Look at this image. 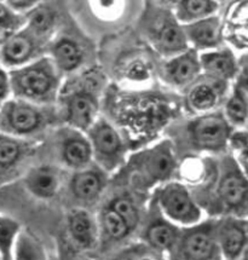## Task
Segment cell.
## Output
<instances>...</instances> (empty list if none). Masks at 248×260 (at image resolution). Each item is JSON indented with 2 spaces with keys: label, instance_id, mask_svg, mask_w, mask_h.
Listing matches in <instances>:
<instances>
[{
  "label": "cell",
  "instance_id": "6da1fadb",
  "mask_svg": "<svg viewBox=\"0 0 248 260\" xmlns=\"http://www.w3.org/2000/svg\"><path fill=\"white\" fill-rule=\"evenodd\" d=\"M9 78L14 96L37 106L55 102L61 87V72L50 57L11 69Z\"/></svg>",
  "mask_w": 248,
  "mask_h": 260
},
{
  "label": "cell",
  "instance_id": "7a4b0ae2",
  "mask_svg": "<svg viewBox=\"0 0 248 260\" xmlns=\"http://www.w3.org/2000/svg\"><path fill=\"white\" fill-rule=\"evenodd\" d=\"M215 198L225 215L248 219V178L233 156L222 161Z\"/></svg>",
  "mask_w": 248,
  "mask_h": 260
},
{
  "label": "cell",
  "instance_id": "3957f363",
  "mask_svg": "<svg viewBox=\"0 0 248 260\" xmlns=\"http://www.w3.org/2000/svg\"><path fill=\"white\" fill-rule=\"evenodd\" d=\"M217 219H209L180 229L170 252L171 260H222L217 242Z\"/></svg>",
  "mask_w": 248,
  "mask_h": 260
},
{
  "label": "cell",
  "instance_id": "277c9868",
  "mask_svg": "<svg viewBox=\"0 0 248 260\" xmlns=\"http://www.w3.org/2000/svg\"><path fill=\"white\" fill-rule=\"evenodd\" d=\"M157 204L161 214L177 226L189 228L202 221V209L183 183L162 185L157 192Z\"/></svg>",
  "mask_w": 248,
  "mask_h": 260
},
{
  "label": "cell",
  "instance_id": "5b68a950",
  "mask_svg": "<svg viewBox=\"0 0 248 260\" xmlns=\"http://www.w3.org/2000/svg\"><path fill=\"white\" fill-rule=\"evenodd\" d=\"M234 128L223 112L206 113L189 122L187 127L190 143L198 150L223 153L229 148V139Z\"/></svg>",
  "mask_w": 248,
  "mask_h": 260
},
{
  "label": "cell",
  "instance_id": "8992f818",
  "mask_svg": "<svg viewBox=\"0 0 248 260\" xmlns=\"http://www.w3.org/2000/svg\"><path fill=\"white\" fill-rule=\"evenodd\" d=\"M47 114L37 104L8 100L0 107V133L22 137L33 135L45 126Z\"/></svg>",
  "mask_w": 248,
  "mask_h": 260
},
{
  "label": "cell",
  "instance_id": "52a82bcc",
  "mask_svg": "<svg viewBox=\"0 0 248 260\" xmlns=\"http://www.w3.org/2000/svg\"><path fill=\"white\" fill-rule=\"evenodd\" d=\"M147 34L162 55L173 57L189 49L183 27L168 11L157 12L149 18Z\"/></svg>",
  "mask_w": 248,
  "mask_h": 260
},
{
  "label": "cell",
  "instance_id": "ba28073f",
  "mask_svg": "<svg viewBox=\"0 0 248 260\" xmlns=\"http://www.w3.org/2000/svg\"><path fill=\"white\" fill-rule=\"evenodd\" d=\"M87 132L92 153L101 166L107 171L117 167L125 154V148L116 129L106 120L98 119Z\"/></svg>",
  "mask_w": 248,
  "mask_h": 260
},
{
  "label": "cell",
  "instance_id": "9c48e42d",
  "mask_svg": "<svg viewBox=\"0 0 248 260\" xmlns=\"http://www.w3.org/2000/svg\"><path fill=\"white\" fill-rule=\"evenodd\" d=\"M217 242L222 259L238 260L248 246V219L224 215L217 219Z\"/></svg>",
  "mask_w": 248,
  "mask_h": 260
},
{
  "label": "cell",
  "instance_id": "30bf717a",
  "mask_svg": "<svg viewBox=\"0 0 248 260\" xmlns=\"http://www.w3.org/2000/svg\"><path fill=\"white\" fill-rule=\"evenodd\" d=\"M229 93L228 82L217 80L211 77L198 78L190 85L187 93V104L195 113L214 112Z\"/></svg>",
  "mask_w": 248,
  "mask_h": 260
},
{
  "label": "cell",
  "instance_id": "8fae6325",
  "mask_svg": "<svg viewBox=\"0 0 248 260\" xmlns=\"http://www.w3.org/2000/svg\"><path fill=\"white\" fill-rule=\"evenodd\" d=\"M40 51V40L27 28L16 31L0 49V62L16 69L33 62Z\"/></svg>",
  "mask_w": 248,
  "mask_h": 260
},
{
  "label": "cell",
  "instance_id": "7c38bea8",
  "mask_svg": "<svg viewBox=\"0 0 248 260\" xmlns=\"http://www.w3.org/2000/svg\"><path fill=\"white\" fill-rule=\"evenodd\" d=\"M66 121L74 129L87 131L96 121L98 102L95 92L79 88L68 94L65 102Z\"/></svg>",
  "mask_w": 248,
  "mask_h": 260
},
{
  "label": "cell",
  "instance_id": "4fadbf2b",
  "mask_svg": "<svg viewBox=\"0 0 248 260\" xmlns=\"http://www.w3.org/2000/svg\"><path fill=\"white\" fill-rule=\"evenodd\" d=\"M136 167L149 183L164 182L173 173L176 162L168 143H162L139 155Z\"/></svg>",
  "mask_w": 248,
  "mask_h": 260
},
{
  "label": "cell",
  "instance_id": "5bb4252c",
  "mask_svg": "<svg viewBox=\"0 0 248 260\" xmlns=\"http://www.w3.org/2000/svg\"><path fill=\"white\" fill-rule=\"evenodd\" d=\"M184 36L188 43H192L196 51H212L222 47L223 29L222 21L217 15L209 16L193 23L183 24Z\"/></svg>",
  "mask_w": 248,
  "mask_h": 260
},
{
  "label": "cell",
  "instance_id": "9a60e30c",
  "mask_svg": "<svg viewBox=\"0 0 248 260\" xmlns=\"http://www.w3.org/2000/svg\"><path fill=\"white\" fill-rule=\"evenodd\" d=\"M164 78L171 85L178 87H185L192 85L201 74L200 53L193 47L185 51L171 57L170 61L165 63Z\"/></svg>",
  "mask_w": 248,
  "mask_h": 260
},
{
  "label": "cell",
  "instance_id": "2e32d148",
  "mask_svg": "<svg viewBox=\"0 0 248 260\" xmlns=\"http://www.w3.org/2000/svg\"><path fill=\"white\" fill-rule=\"evenodd\" d=\"M200 63L205 75L228 84L235 80L240 71V63L236 56L227 47L200 53Z\"/></svg>",
  "mask_w": 248,
  "mask_h": 260
},
{
  "label": "cell",
  "instance_id": "e0dca14e",
  "mask_svg": "<svg viewBox=\"0 0 248 260\" xmlns=\"http://www.w3.org/2000/svg\"><path fill=\"white\" fill-rule=\"evenodd\" d=\"M106 186V176L98 167H86L73 174L69 188L74 198L81 202H94Z\"/></svg>",
  "mask_w": 248,
  "mask_h": 260
},
{
  "label": "cell",
  "instance_id": "ac0fdd59",
  "mask_svg": "<svg viewBox=\"0 0 248 260\" xmlns=\"http://www.w3.org/2000/svg\"><path fill=\"white\" fill-rule=\"evenodd\" d=\"M61 154L63 162L68 167L78 171L88 167L92 157H94L88 139L75 129L66 133V136L63 137Z\"/></svg>",
  "mask_w": 248,
  "mask_h": 260
},
{
  "label": "cell",
  "instance_id": "d6986e66",
  "mask_svg": "<svg viewBox=\"0 0 248 260\" xmlns=\"http://www.w3.org/2000/svg\"><path fill=\"white\" fill-rule=\"evenodd\" d=\"M25 186L36 198L52 199L61 188V174L55 167L47 165L36 167L25 177Z\"/></svg>",
  "mask_w": 248,
  "mask_h": 260
},
{
  "label": "cell",
  "instance_id": "ffe728a7",
  "mask_svg": "<svg viewBox=\"0 0 248 260\" xmlns=\"http://www.w3.org/2000/svg\"><path fill=\"white\" fill-rule=\"evenodd\" d=\"M68 229L72 239L84 249H91L97 243V225L92 215L81 208L73 209L68 214Z\"/></svg>",
  "mask_w": 248,
  "mask_h": 260
},
{
  "label": "cell",
  "instance_id": "44dd1931",
  "mask_svg": "<svg viewBox=\"0 0 248 260\" xmlns=\"http://www.w3.org/2000/svg\"><path fill=\"white\" fill-rule=\"evenodd\" d=\"M180 229L164 215L151 219L144 231V239L151 248L170 253L179 237Z\"/></svg>",
  "mask_w": 248,
  "mask_h": 260
},
{
  "label": "cell",
  "instance_id": "7402d4cb",
  "mask_svg": "<svg viewBox=\"0 0 248 260\" xmlns=\"http://www.w3.org/2000/svg\"><path fill=\"white\" fill-rule=\"evenodd\" d=\"M223 114L234 129L248 127V94L233 85L224 101Z\"/></svg>",
  "mask_w": 248,
  "mask_h": 260
},
{
  "label": "cell",
  "instance_id": "603a6c76",
  "mask_svg": "<svg viewBox=\"0 0 248 260\" xmlns=\"http://www.w3.org/2000/svg\"><path fill=\"white\" fill-rule=\"evenodd\" d=\"M51 59L59 72H72L82 62V51L74 40L62 38L51 47Z\"/></svg>",
  "mask_w": 248,
  "mask_h": 260
},
{
  "label": "cell",
  "instance_id": "cb8c5ba5",
  "mask_svg": "<svg viewBox=\"0 0 248 260\" xmlns=\"http://www.w3.org/2000/svg\"><path fill=\"white\" fill-rule=\"evenodd\" d=\"M218 8V3L211 0H183L177 3L173 15L183 26L209 16H214Z\"/></svg>",
  "mask_w": 248,
  "mask_h": 260
},
{
  "label": "cell",
  "instance_id": "d4e9b609",
  "mask_svg": "<svg viewBox=\"0 0 248 260\" xmlns=\"http://www.w3.org/2000/svg\"><path fill=\"white\" fill-rule=\"evenodd\" d=\"M21 224L14 218L0 214V260H14Z\"/></svg>",
  "mask_w": 248,
  "mask_h": 260
},
{
  "label": "cell",
  "instance_id": "484cf974",
  "mask_svg": "<svg viewBox=\"0 0 248 260\" xmlns=\"http://www.w3.org/2000/svg\"><path fill=\"white\" fill-rule=\"evenodd\" d=\"M55 21V12L46 6L38 5L25 15V28L40 40L50 33Z\"/></svg>",
  "mask_w": 248,
  "mask_h": 260
},
{
  "label": "cell",
  "instance_id": "4316f807",
  "mask_svg": "<svg viewBox=\"0 0 248 260\" xmlns=\"http://www.w3.org/2000/svg\"><path fill=\"white\" fill-rule=\"evenodd\" d=\"M100 221L102 229L112 240L120 241L126 239L132 231L129 228V225L125 223V220L115 211H113L109 206H107L101 212Z\"/></svg>",
  "mask_w": 248,
  "mask_h": 260
},
{
  "label": "cell",
  "instance_id": "83f0119b",
  "mask_svg": "<svg viewBox=\"0 0 248 260\" xmlns=\"http://www.w3.org/2000/svg\"><path fill=\"white\" fill-rule=\"evenodd\" d=\"M14 260H46L43 246L33 235L21 231L15 249Z\"/></svg>",
  "mask_w": 248,
  "mask_h": 260
},
{
  "label": "cell",
  "instance_id": "f1b7e54d",
  "mask_svg": "<svg viewBox=\"0 0 248 260\" xmlns=\"http://www.w3.org/2000/svg\"><path fill=\"white\" fill-rule=\"evenodd\" d=\"M229 148L238 167L248 178V128L234 129L229 139Z\"/></svg>",
  "mask_w": 248,
  "mask_h": 260
},
{
  "label": "cell",
  "instance_id": "f546056e",
  "mask_svg": "<svg viewBox=\"0 0 248 260\" xmlns=\"http://www.w3.org/2000/svg\"><path fill=\"white\" fill-rule=\"evenodd\" d=\"M23 153L21 142L15 137L0 133V170L10 169L17 162Z\"/></svg>",
  "mask_w": 248,
  "mask_h": 260
},
{
  "label": "cell",
  "instance_id": "4dcf8cb0",
  "mask_svg": "<svg viewBox=\"0 0 248 260\" xmlns=\"http://www.w3.org/2000/svg\"><path fill=\"white\" fill-rule=\"evenodd\" d=\"M113 211H115L120 217L125 220V223L129 225V228L131 230H135L137 225L139 223V211L137 208V206L133 202V200L127 195H120L116 196L115 199H113L110 201V204L108 205Z\"/></svg>",
  "mask_w": 248,
  "mask_h": 260
},
{
  "label": "cell",
  "instance_id": "1f68e13d",
  "mask_svg": "<svg viewBox=\"0 0 248 260\" xmlns=\"http://www.w3.org/2000/svg\"><path fill=\"white\" fill-rule=\"evenodd\" d=\"M0 27L12 31L21 30L25 27V15L16 14L6 3L0 2Z\"/></svg>",
  "mask_w": 248,
  "mask_h": 260
},
{
  "label": "cell",
  "instance_id": "d6a6232c",
  "mask_svg": "<svg viewBox=\"0 0 248 260\" xmlns=\"http://www.w3.org/2000/svg\"><path fill=\"white\" fill-rule=\"evenodd\" d=\"M5 3L11 10L20 15H27V12H29L36 6H38V2H34V0H9V2Z\"/></svg>",
  "mask_w": 248,
  "mask_h": 260
},
{
  "label": "cell",
  "instance_id": "836d02e7",
  "mask_svg": "<svg viewBox=\"0 0 248 260\" xmlns=\"http://www.w3.org/2000/svg\"><path fill=\"white\" fill-rule=\"evenodd\" d=\"M11 93V85L9 73L5 69L0 68V107L8 101Z\"/></svg>",
  "mask_w": 248,
  "mask_h": 260
},
{
  "label": "cell",
  "instance_id": "e575fe53",
  "mask_svg": "<svg viewBox=\"0 0 248 260\" xmlns=\"http://www.w3.org/2000/svg\"><path fill=\"white\" fill-rule=\"evenodd\" d=\"M234 85L248 94V64L240 66V71L235 78Z\"/></svg>",
  "mask_w": 248,
  "mask_h": 260
},
{
  "label": "cell",
  "instance_id": "d590c367",
  "mask_svg": "<svg viewBox=\"0 0 248 260\" xmlns=\"http://www.w3.org/2000/svg\"><path fill=\"white\" fill-rule=\"evenodd\" d=\"M16 31L5 29V28L0 27V46H3L10 38L14 36Z\"/></svg>",
  "mask_w": 248,
  "mask_h": 260
},
{
  "label": "cell",
  "instance_id": "8d00e7d4",
  "mask_svg": "<svg viewBox=\"0 0 248 260\" xmlns=\"http://www.w3.org/2000/svg\"><path fill=\"white\" fill-rule=\"evenodd\" d=\"M238 260H248V246L244 248V250L242 252V254H241L240 259Z\"/></svg>",
  "mask_w": 248,
  "mask_h": 260
},
{
  "label": "cell",
  "instance_id": "74e56055",
  "mask_svg": "<svg viewBox=\"0 0 248 260\" xmlns=\"http://www.w3.org/2000/svg\"><path fill=\"white\" fill-rule=\"evenodd\" d=\"M135 260H157V259H154L150 255H142V256H139V258H137Z\"/></svg>",
  "mask_w": 248,
  "mask_h": 260
},
{
  "label": "cell",
  "instance_id": "f35d334b",
  "mask_svg": "<svg viewBox=\"0 0 248 260\" xmlns=\"http://www.w3.org/2000/svg\"><path fill=\"white\" fill-rule=\"evenodd\" d=\"M160 260H166V259H160Z\"/></svg>",
  "mask_w": 248,
  "mask_h": 260
}]
</instances>
